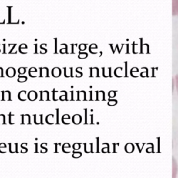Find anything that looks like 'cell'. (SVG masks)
Segmentation results:
<instances>
[{"mask_svg":"<svg viewBox=\"0 0 178 178\" xmlns=\"http://www.w3.org/2000/svg\"><path fill=\"white\" fill-rule=\"evenodd\" d=\"M178 173V164L174 157L172 159V178H176Z\"/></svg>","mask_w":178,"mask_h":178,"instance_id":"1","label":"cell"},{"mask_svg":"<svg viewBox=\"0 0 178 178\" xmlns=\"http://www.w3.org/2000/svg\"><path fill=\"white\" fill-rule=\"evenodd\" d=\"M172 15H178V0H172Z\"/></svg>","mask_w":178,"mask_h":178,"instance_id":"2","label":"cell"},{"mask_svg":"<svg viewBox=\"0 0 178 178\" xmlns=\"http://www.w3.org/2000/svg\"><path fill=\"white\" fill-rule=\"evenodd\" d=\"M72 122L75 125H78L82 122V116L79 114H76L72 118Z\"/></svg>","mask_w":178,"mask_h":178,"instance_id":"3","label":"cell"},{"mask_svg":"<svg viewBox=\"0 0 178 178\" xmlns=\"http://www.w3.org/2000/svg\"><path fill=\"white\" fill-rule=\"evenodd\" d=\"M34 123L35 124H42V115H40L39 116L34 115Z\"/></svg>","mask_w":178,"mask_h":178,"instance_id":"4","label":"cell"},{"mask_svg":"<svg viewBox=\"0 0 178 178\" xmlns=\"http://www.w3.org/2000/svg\"><path fill=\"white\" fill-rule=\"evenodd\" d=\"M22 124H30V116L29 115L22 116Z\"/></svg>","mask_w":178,"mask_h":178,"instance_id":"5","label":"cell"},{"mask_svg":"<svg viewBox=\"0 0 178 178\" xmlns=\"http://www.w3.org/2000/svg\"><path fill=\"white\" fill-rule=\"evenodd\" d=\"M92 144H84V151L86 153H89L92 152Z\"/></svg>","mask_w":178,"mask_h":178,"instance_id":"6","label":"cell"},{"mask_svg":"<svg viewBox=\"0 0 178 178\" xmlns=\"http://www.w3.org/2000/svg\"><path fill=\"white\" fill-rule=\"evenodd\" d=\"M9 146H10V152L11 153H17V148H18V144L15 143L14 145H12L11 143L9 144Z\"/></svg>","mask_w":178,"mask_h":178,"instance_id":"7","label":"cell"},{"mask_svg":"<svg viewBox=\"0 0 178 178\" xmlns=\"http://www.w3.org/2000/svg\"><path fill=\"white\" fill-rule=\"evenodd\" d=\"M46 122L48 124H53L54 123V115L49 114L46 117Z\"/></svg>","mask_w":178,"mask_h":178,"instance_id":"8","label":"cell"},{"mask_svg":"<svg viewBox=\"0 0 178 178\" xmlns=\"http://www.w3.org/2000/svg\"><path fill=\"white\" fill-rule=\"evenodd\" d=\"M37 98V94L35 93V92L32 91V92H30L29 93V99L30 100H34V99Z\"/></svg>","mask_w":178,"mask_h":178,"instance_id":"9","label":"cell"},{"mask_svg":"<svg viewBox=\"0 0 178 178\" xmlns=\"http://www.w3.org/2000/svg\"><path fill=\"white\" fill-rule=\"evenodd\" d=\"M70 119V116L69 115H68V114H65V115H64L62 117V122L64 123V124L68 125V122L66 120H68Z\"/></svg>","mask_w":178,"mask_h":178,"instance_id":"10","label":"cell"},{"mask_svg":"<svg viewBox=\"0 0 178 178\" xmlns=\"http://www.w3.org/2000/svg\"><path fill=\"white\" fill-rule=\"evenodd\" d=\"M25 94H26V92H25V91L20 92V93H19V99H20L21 100H22V101L26 100V98H25Z\"/></svg>","mask_w":178,"mask_h":178,"instance_id":"11","label":"cell"},{"mask_svg":"<svg viewBox=\"0 0 178 178\" xmlns=\"http://www.w3.org/2000/svg\"><path fill=\"white\" fill-rule=\"evenodd\" d=\"M82 153H80V152H75V151L73 152L72 156L74 158H79L80 156H82Z\"/></svg>","mask_w":178,"mask_h":178,"instance_id":"12","label":"cell"},{"mask_svg":"<svg viewBox=\"0 0 178 178\" xmlns=\"http://www.w3.org/2000/svg\"><path fill=\"white\" fill-rule=\"evenodd\" d=\"M175 89H176V91L178 94V75L175 76Z\"/></svg>","mask_w":178,"mask_h":178,"instance_id":"13","label":"cell"},{"mask_svg":"<svg viewBox=\"0 0 178 178\" xmlns=\"http://www.w3.org/2000/svg\"><path fill=\"white\" fill-rule=\"evenodd\" d=\"M5 124V116L4 115H0V124Z\"/></svg>","mask_w":178,"mask_h":178,"instance_id":"14","label":"cell"},{"mask_svg":"<svg viewBox=\"0 0 178 178\" xmlns=\"http://www.w3.org/2000/svg\"><path fill=\"white\" fill-rule=\"evenodd\" d=\"M73 148H74V149H75V150H78V149L80 148V144L75 143L74 145H73Z\"/></svg>","mask_w":178,"mask_h":178,"instance_id":"15","label":"cell"},{"mask_svg":"<svg viewBox=\"0 0 178 178\" xmlns=\"http://www.w3.org/2000/svg\"><path fill=\"white\" fill-rule=\"evenodd\" d=\"M26 80H27V77H20V79H18L19 82H24V81H26Z\"/></svg>","mask_w":178,"mask_h":178,"instance_id":"16","label":"cell"},{"mask_svg":"<svg viewBox=\"0 0 178 178\" xmlns=\"http://www.w3.org/2000/svg\"><path fill=\"white\" fill-rule=\"evenodd\" d=\"M1 147H3V148H6V144H4V143H1V144H0V148H1Z\"/></svg>","mask_w":178,"mask_h":178,"instance_id":"17","label":"cell"},{"mask_svg":"<svg viewBox=\"0 0 178 178\" xmlns=\"http://www.w3.org/2000/svg\"><path fill=\"white\" fill-rule=\"evenodd\" d=\"M56 111H57V116H59V113H58V109H56ZM56 123H57V124H59V117H57L56 118Z\"/></svg>","mask_w":178,"mask_h":178,"instance_id":"18","label":"cell"}]
</instances>
